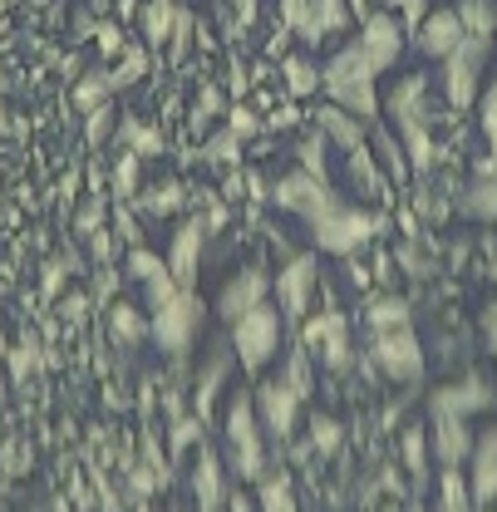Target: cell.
<instances>
[{"label":"cell","instance_id":"obj_1","mask_svg":"<svg viewBox=\"0 0 497 512\" xmlns=\"http://www.w3.org/2000/svg\"><path fill=\"white\" fill-rule=\"evenodd\" d=\"M374 64L365 60V50L350 40V45H340L330 60L320 64V89L330 94V104H340V109H350V114H360V119H379V89H374Z\"/></svg>","mask_w":497,"mask_h":512},{"label":"cell","instance_id":"obj_2","mask_svg":"<svg viewBox=\"0 0 497 512\" xmlns=\"http://www.w3.org/2000/svg\"><path fill=\"white\" fill-rule=\"evenodd\" d=\"M281 330H286V316H281V306L276 301H261L256 311L232 320V355H237V365L247 370V375H261L276 355H281Z\"/></svg>","mask_w":497,"mask_h":512},{"label":"cell","instance_id":"obj_3","mask_svg":"<svg viewBox=\"0 0 497 512\" xmlns=\"http://www.w3.org/2000/svg\"><path fill=\"white\" fill-rule=\"evenodd\" d=\"M227 458H232V473L261 483L266 473V444H261V419H256V394H237L227 404Z\"/></svg>","mask_w":497,"mask_h":512},{"label":"cell","instance_id":"obj_4","mask_svg":"<svg viewBox=\"0 0 497 512\" xmlns=\"http://www.w3.org/2000/svg\"><path fill=\"white\" fill-rule=\"evenodd\" d=\"M379 232H384V217H374V212L355 207V202H335V207L311 227L315 247L330 252V256H355L370 237H379Z\"/></svg>","mask_w":497,"mask_h":512},{"label":"cell","instance_id":"obj_5","mask_svg":"<svg viewBox=\"0 0 497 512\" xmlns=\"http://www.w3.org/2000/svg\"><path fill=\"white\" fill-rule=\"evenodd\" d=\"M488 45L493 40H473V35H463L458 40V50L448 55L443 64V99L453 104V109H473L478 104V94H483V69H488Z\"/></svg>","mask_w":497,"mask_h":512},{"label":"cell","instance_id":"obj_6","mask_svg":"<svg viewBox=\"0 0 497 512\" xmlns=\"http://www.w3.org/2000/svg\"><path fill=\"white\" fill-rule=\"evenodd\" d=\"M202 320H207V306H202L192 291H178L173 301H163L158 311H148V335H153L168 355H183L187 345L197 340Z\"/></svg>","mask_w":497,"mask_h":512},{"label":"cell","instance_id":"obj_7","mask_svg":"<svg viewBox=\"0 0 497 512\" xmlns=\"http://www.w3.org/2000/svg\"><path fill=\"white\" fill-rule=\"evenodd\" d=\"M370 360L379 365V375L394 384L424 380V345H419L414 325L409 330H379V335H370Z\"/></svg>","mask_w":497,"mask_h":512},{"label":"cell","instance_id":"obj_8","mask_svg":"<svg viewBox=\"0 0 497 512\" xmlns=\"http://www.w3.org/2000/svg\"><path fill=\"white\" fill-rule=\"evenodd\" d=\"M315 286H320V261H315V252L291 256V261L271 276V296H276L281 316H286V320H306V316H311Z\"/></svg>","mask_w":497,"mask_h":512},{"label":"cell","instance_id":"obj_9","mask_svg":"<svg viewBox=\"0 0 497 512\" xmlns=\"http://www.w3.org/2000/svg\"><path fill=\"white\" fill-rule=\"evenodd\" d=\"M271 202L281 207V212H291V217H301L306 227H315L335 202H340V192L330 188V183H320V178H311L306 168H296V173H286L276 188H271Z\"/></svg>","mask_w":497,"mask_h":512},{"label":"cell","instance_id":"obj_10","mask_svg":"<svg viewBox=\"0 0 497 512\" xmlns=\"http://www.w3.org/2000/svg\"><path fill=\"white\" fill-rule=\"evenodd\" d=\"M355 45L365 50V60L374 64V74L394 69L399 55H404V25H399V15H394V10H370V15L360 20Z\"/></svg>","mask_w":497,"mask_h":512},{"label":"cell","instance_id":"obj_11","mask_svg":"<svg viewBox=\"0 0 497 512\" xmlns=\"http://www.w3.org/2000/svg\"><path fill=\"white\" fill-rule=\"evenodd\" d=\"M493 404H497V394L483 375H463V380L438 384L434 394H429V414H453V419H473V414H483Z\"/></svg>","mask_w":497,"mask_h":512},{"label":"cell","instance_id":"obj_12","mask_svg":"<svg viewBox=\"0 0 497 512\" xmlns=\"http://www.w3.org/2000/svg\"><path fill=\"white\" fill-rule=\"evenodd\" d=\"M266 296H271V271H266V266H242L232 281H222V291H217V316L232 325L237 316L256 311Z\"/></svg>","mask_w":497,"mask_h":512},{"label":"cell","instance_id":"obj_13","mask_svg":"<svg viewBox=\"0 0 497 512\" xmlns=\"http://www.w3.org/2000/svg\"><path fill=\"white\" fill-rule=\"evenodd\" d=\"M128 276L143 286V311H158L163 301H173L183 291L168 271V256H153L148 247H128Z\"/></svg>","mask_w":497,"mask_h":512},{"label":"cell","instance_id":"obj_14","mask_svg":"<svg viewBox=\"0 0 497 512\" xmlns=\"http://www.w3.org/2000/svg\"><path fill=\"white\" fill-rule=\"evenodd\" d=\"M256 404H261V429H266L271 439H291V429H296L306 399H301L286 380H266L256 389Z\"/></svg>","mask_w":497,"mask_h":512},{"label":"cell","instance_id":"obj_15","mask_svg":"<svg viewBox=\"0 0 497 512\" xmlns=\"http://www.w3.org/2000/svg\"><path fill=\"white\" fill-rule=\"evenodd\" d=\"M202 247H207V222H202V217H183V227L173 232V247H168V271H173V281H178L183 291L197 286Z\"/></svg>","mask_w":497,"mask_h":512},{"label":"cell","instance_id":"obj_16","mask_svg":"<svg viewBox=\"0 0 497 512\" xmlns=\"http://www.w3.org/2000/svg\"><path fill=\"white\" fill-rule=\"evenodd\" d=\"M384 119L389 128H414V124H429V79L424 74H409L399 79L389 94H384Z\"/></svg>","mask_w":497,"mask_h":512},{"label":"cell","instance_id":"obj_17","mask_svg":"<svg viewBox=\"0 0 497 512\" xmlns=\"http://www.w3.org/2000/svg\"><path fill=\"white\" fill-rule=\"evenodd\" d=\"M473 444H478V434L468 429V419L434 414V434H429V448H434L438 468H463V463L473 458Z\"/></svg>","mask_w":497,"mask_h":512},{"label":"cell","instance_id":"obj_18","mask_svg":"<svg viewBox=\"0 0 497 512\" xmlns=\"http://www.w3.org/2000/svg\"><path fill=\"white\" fill-rule=\"evenodd\" d=\"M468 488H473V503L478 508H493L497 503V424L478 434L473 458H468Z\"/></svg>","mask_w":497,"mask_h":512},{"label":"cell","instance_id":"obj_19","mask_svg":"<svg viewBox=\"0 0 497 512\" xmlns=\"http://www.w3.org/2000/svg\"><path fill=\"white\" fill-rule=\"evenodd\" d=\"M458 40H463L458 10H429V15L419 20V30H414V45H419V55H429V60H448V55L458 50Z\"/></svg>","mask_w":497,"mask_h":512},{"label":"cell","instance_id":"obj_20","mask_svg":"<svg viewBox=\"0 0 497 512\" xmlns=\"http://www.w3.org/2000/svg\"><path fill=\"white\" fill-rule=\"evenodd\" d=\"M315 128L330 138V148H340V153H355V148H365L370 143V119H360V114H350V109H340V104H325L320 114H315Z\"/></svg>","mask_w":497,"mask_h":512},{"label":"cell","instance_id":"obj_21","mask_svg":"<svg viewBox=\"0 0 497 512\" xmlns=\"http://www.w3.org/2000/svg\"><path fill=\"white\" fill-rule=\"evenodd\" d=\"M345 178H350V188L360 192V197H370V202H389V173L379 168V158H374V148H355V153H345Z\"/></svg>","mask_w":497,"mask_h":512},{"label":"cell","instance_id":"obj_22","mask_svg":"<svg viewBox=\"0 0 497 512\" xmlns=\"http://www.w3.org/2000/svg\"><path fill=\"white\" fill-rule=\"evenodd\" d=\"M350 20H355L350 0H311V20H306V30H301V45H320V40L340 35Z\"/></svg>","mask_w":497,"mask_h":512},{"label":"cell","instance_id":"obj_23","mask_svg":"<svg viewBox=\"0 0 497 512\" xmlns=\"http://www.w3.org/2000/svg\"><path fill=\"white\" fill-rule=\"evenodd\" d=\"M192 493H197V508L217 512L227 503V488H222V458L212 448L197 453V473H192Z\"/></svg>","mask_w":497,"mask_h":512},{"label":"cell","instance_id":"obj_24","mask_svg":"<svg viewBox=\"0 0 497 512\" xmlns=\"http://www.w3.org/2000/svg\"><path fill=\"white\" fill-rule=\"evenodd\" d=\"M365 325H370V335H379V330H409L414 311H409L404 296H370L365 301Z\"/></svg>","mask_w":497,"mask_h":512},{"label":"cell","instance_id":"obj_25","mask_svg":"<svg viewBox=\"0 0 497 512\" xmlns=\"http://www.w3.org/2000/svg\"><path fill=\"white\" fill-rule=\"evenodd\" d=\"M458 212L463 217H473V222H497V178H473L463 197H458Z\"/></svg>","mask_w":497,"mask_h":512},{"label":"cell","instance_id":"obj_26","mask_svg":"<svg viewBox=\"0 0 497 512\" xmlns=\"http://www.w3.org/2000/svg\"><path fill=\"white\" fill-rule=\"evenodd\" d=\"M478 119H483V138H488V153L478 158V173L497 178V79L478 94Z\"/></svg>","mask_w":497,"mask_h":512},{"label":"cell","instance_id":"obj_27","mask_svg":"<svg viewBox=\"0 0 497 512\" xmlns=\"http://www.w3.org/2000/svg\"><path fill=\"white\" fill-rule=\"evenodd\" d=\"M458 25L473 40H493L497 35V0H458Z\"/></svg>","mask_w":497,"mask_h":512},{"label":"cell","instance_id":"obj_28","mask_svg":"<svg viewBox=\"0 0 497 512\" xmlns=\"http://www.w3.org/2000/svg\"><path fill=\"white\" fill-rule=\"evenodd\" d=\"M281 84H286L291 99H306V94L320 89V69L306 55H281Z\"/></svg>","mask_w":497,"mask_h":512},{"label":"cell","instance_id":"obj_29","mask_svg":"<svg viewBox=\"0 0 497 512\" xmlns=\"http://www.w3.org/2000/svg\"><path fill=\"white\" fill-rule=\"evenodd\" d=\"M296 158H301V168L320 178V183H330V138L315 128V133H301L296 138Z\"/></svg>","mask_w":497,"mask_h":512},{"label":"cell","instance_id":"obj_30","mask_svg":"<svg viewBox=\"0 0 497 512\" xmlns=\"http://www.w3.org/2000/svg\"><path fill=\"white\" fill-rule=\"evenodd\" d=\"M473 488H468V478L458 473V468H443L438 473V512H473Z\"/></svg>","mask_w":497,"mask_h":512},{"label":"cell","instance_id":"obj_31","mask_svg":"<svg viewBox=\"0 0 497 512\" xmlns=\"http://www.w3.org/2000/svg\"><path fill=\"white\" fill-rule=\"evenodd\" d=\"M261 512H296V493H291V473H261V493H256Z\"/></svg>","mask_w":497,"mask_h":512},{"label":"cell","instance_id":"obj_32","mask_svg":"<svg viewBox=\"0 0 497 512\" xmlns=\"http://www.w3.org/2000/svg\"><path fill=\"white\" fill-rule=\"evenodd\" d=\"M173 20H178V0H148L143 5V35H148V45H168Z\"/></svg>","mask_w":497,"mask_h":512},{"label":"cell","instance_id":"obj_33","mask_svg":"<svg viewBox=\"0 0 497 512\" xmlns=\"http://www.w3.org/2000/svg\"><path fill=\"white\" fill-rule=\"evenodd\" d=\"M374 153L389 163V183H404L409 178V158H404V143H399V133L394 128H374Z\"/></svg>","mask_w":497,"mask_h":512},{"label":"cell","instance_id":"obj_34","mask_svg":"<svg viewBox=\"0 0 497 512\" xmlns=\"http://www.w3.org/2000/svg\"><path fill=\"white\" fill-rule=\"evenodd\" d=\"M320 360H325V370H330V375H345V370L355 365V340H350V325H340V330L320 345Z\"/></svg>","mask_w":497,"mask_h":512},{"label":"cell","instance_id":"obj_35","mask_svg":"<svg viewBox=\"0 0 497 512\" xmlns=\"http://www.w3.org/2000/svg\"><path fill=\"white\" fill-rule=\"evenodd\" d=\"M399 453H404V468H409V473H414V478L424 483V473H429V453H434V448H429V434H424L419 424H414V429H404V439H399Z\"/></svg>","mask_w":497,"mask_h":512},{"label":"cell","instance_id":"obj_36","mask_svg":"<svg viewBox=\"0 0 497 512\" xmlns=\"http://www.w3.org/2000/svg\"><path fill=\"white\" fill-rule=\"evenodd\" d=\"M109 330H114V340H124V345H138L143 335H148V320L138 306H114L109 311Z\"/></svg>","mask_w":497,"mask_h":512},{"label":"cell","instance_id":"obj_37","mask_svg":"<svg viewBox=\"0 0 497 512\" xmlns=\"http://www.w3.org/2000/svg\"><path fill=\"white\" fill-rule=\"evenodd\" d=\"M222 380H227V355H212L207 370H202V384H197V419L212 414V394H217V384Z\"/></svg>","mask_w":497,"mask_h":512},{"label":"cell","instance_id":"obj_38","mask_svg":"<svg viewBox=\"0 0 497 512\" xmlns=\"http://www.w3.org/2000/svg\"><path fill=\"white\" fill-rule=\"evenodd\" d=\"M340 325H350V320L340 316V311H325V316H311L306 325H301V345H306V350H320V345H325V340H330V335H335Z\"/></svg>","mask_w":497,"mask_h":512},{"label":"cell","instance_id":"obj_39","mask_svg":"<svg viewBox=\"0 0 497 512\" xmlns=\"http://www.w3.org/2000/svg\"><path fill=\"white\" fill-rule=\"evenodd\" d=\"M124 138H128V153H138V158H158L163 153V133L153 124H124Z\"/></svg>","mask_w":497,"mask_h":512},{"label":"cell","instance_id":"obj_40","mask_svg":"<svg viewBox=\"0 0 497 512\" xmlns=\"http://www.w3.org/2000/svg\"><path fill=\"white\" fill-rule=\"evenodd\" d=\"M311 375H315V370H311V355H306V345H301V350H296V355L286 360V375H281V380L291 384V389H296L301 399H311V389H315Z\"/></svg>","mask_w":497,"mask_h":512},{"label":"cell","instance_id":"obj_41","mask_svg":"<svg viewBox=\"0 0 497 512\" xmlns=\"http://www.w3.org/2000/svg\"><path fill=\"white\" fill-rule=\"evenodd\" d=\"M104 94H109V69H99V74H89L79 89H74V109H84V114H94L99 104H104Z\"/></svg>","mask_w":497,"mask_h":512},{"label":"cell","instance_id":"obj_42","mask_svg":"<svg viewBox=\"0 0 497 512\" xmlns=\"http://www.w3.org/2000/svg\"><path fill=\"white\" fill-rule=\"evenodd\" d=\"M192 10L187 5H178V20H173V35H168V55H173V64L187 60V50H192Z\"/></svg>","mask_w":497,"mask_h":512},{"label":"cell","instance_id":"obj_43","mask_svg":"<svg viewBox=\"0 0 497 512\" xmlns=\"http://www.w3.org/2000/svg\"><path fill=\"white\" fill-rule=\"evenodd\" d=\"M148 69V55L138 50V45H124V55H119V69L109 74V89H124V84H133L138 74Z\"/></svg>","mask_w":497,"mask_h":512},{"label":"cell","instance_id":"obj_44","mask_svg":"<svg viewBox=\"0 0 497 512\" xmlns=\"http://www.w3.org/2000/svg\"><path fill=\"white\" fill-rule=\"evenodd\" d=\"M202 439V424L197 419H173V434H168V453L173 458H183V448H192Z\"/></svg>","mask_w":497,"mask_h":512},{"label":"cell","instance_id":"obj_45","mask_svg":"<svg viewBox=\"0 0 497 512\" xmlns=\"http://www.w3.org/2000/svg\"><path fill=\"white\" fill-rule=\"evenodd\" d=\"M311 434H315V448H320V453H335V448H340V424H335L330 414H315Z\"/></svg>","mask_w":497,"mask_h":512},{"label":"cell","instance_id":"obj_46","mask_svg":"<svg viewBox=\"0 0 497 512\" xmlns=\"http://www.w3.org/2000/svg\"><path fill=\"white\" fill-rule=\"evenodd\" d=\"M237 153H242V138H237L232 128H227V133H217V138H212V148H207V158H212V163H237Z\"/></svg>","mask_w":497,"mask_h":512},{"label":"cell","instance_id":"obj_47","mask_svg":"<svg viewBox=\"0 0 497 512\" xmlns=\"http://www.w3.org/2000/svg\"><path fill=\"white\" fill-rule=\"evenodd\" d=\"M306 20H311V0H281V25H286L291 35H301Z\"/></svg>","mask_w":497,"mask_h":512},{"label":"cell","instance_id":"obj_48","mask_svg":"<svg viewBox=\"0 0 497 512\" xmlns=\"http://www.w3.org/2000/svg\"><path fill=\"white\" fill-rule=\"evenodd\" d=\"M227 124H232V133L247 143L251 133H261V114H251L247 104H232V114H227Z\"/></svg>","mask_w":497,"mask_h":512},{"label":"cell","instance_id":"obj_49","mask_svg":"<svg viewBox=\"0 0 497 512\" xmlns=\"http://www.w3.org/2000/svg\"><path fill=\"white\" fill-rule=\"evenodd\" d=\"M389 10L399 15V25H414L419 30V20L429 15V0H389Z\"/></svg>","mask_w":497,"mask_h":512},{"label":"cell","instance_id":"obj_50","mask_svg":"<svg viewBox=\"0 0 497 512\" xmlns=\"http://www.w3.org/2000/svg\"><path fill=\"white\" fill-rule=\"evenodd\" d=\"M114 178H119V197H133V188H138V153H128V158H119V168H114Z\"/></svg>","mask_w":497,"mask_h":512},{"label":"cell","instance_id":"obj_51","mask_svg":"<svg viewBox=\"0 0 497 512\" xmlns=\"http://www.w3.org/2000/svg\"><path fill=\"white\" fill-rule=\"evenodd\" d=\"M99 217H104V202H99V197H94V202H89V207H84V212H79V222H74V227H79V237H94V232H99V227H104V222H99Z\"/></svg>","mask_w":497,"mask_h":512},{"label":"cell","instance_id":"obj_52","mask_svg":"<svg viewBox=\"0 0 497 512\" xmlns=\"http://www.w3.org/2000/svg\"><path fill=\"white\" fill-rule=\"evenodd\" d=\"M35 360H40V350H35V340H25L15 355H10V365H15V375H25V370H35Z\"/></svg>","mask_w":497,"mask_h":512},{"label":"cell","instance_id":"obj_53","mask_svg":"<svg viewBox=\"0 0 497 512\" xmlns=\"http://www.w3.org/2000/svg\"><path fill=\"white\" fill-rule=\"evenodd\" d=\"M232 10H237V20H232V35H242L251 20H256V0H232Z\"/></svg>","mask_w":497,"mask_h":512},{"label":"cell","instance_id":"obj_54","mask_svg":"<svg viewBox=\"0 0 497 512\" xmlns=\"http://www.w3.org/2000/svg\"><path fill=\"white\" fill-rule=\"evenodd\" d=\"M109 133V104H99L94 114H89V143H99Z\"/></svg>","mask_w":497,"mask_h":512},{"label":"cell","instance_id":"obj_55","mask_svg":"<svg viewBox=\"0 0 497 512\" xmlns=\"http://www.w3.org/2000/svg\"><path fill=\"white\" fill-rule=\"evenodd\" d=\"M99 50H104V55H124V35H119L114 25H104V30H99Z\"/></svg>","mask_w":497,"mask_h":512},{"label":"cell","instance_id":"obj_56","mask_svg":"<svg viewBox=\"0 0 497 512\" xmlns=\"http://www.w3.org/2000/svg\"><path fill=\"white\" fill-rule=\"evenodd\" d=\"M227 512H261L251 493H227Z\"/></svg>","mask_w":497,"mask_h":512},{"label":"cell","instance_id":"obj_57","mask_svg":"<svg viewBox=\"0 0 497 512\" xmlns=\"http://www.w3.org/2000/svg\"><path fill=\"white\" fill-rule=\"evenodd\" d=\"M119 237H124L128 247H143V242H138V222H133L128 212H119Z\"/></svg>","mask_w":497,"mask_h":512},{"label":"cell","instance_id":"obj_58","mask_svg":"<svg viewBox=\"0 0 497 512\" xmlns=\"http://www.w3.org/2000/svg\"><path fill=\"white\" fill-rule=\"evenodd\" d=\"M94 256H99V261L114 256V237H109V232H94Z\"/></svg>","mask_w":497,"mask_h":512},{"label":"cell","instance_id":"obj_59","mask_svg":"<svg viewBox=\"0 0 497 512\" xmlns=\"http://www.w3.org/2000/svg\"><path fill=\"white\" fill-rule=\"evenodd\" d=\"M133 488H138V493H153V488H158V478H153L148 468H138V473H133Z\"/></svg>","mask_w":497,"mask_h":512},{"label":"cell","instance_id":"obj_60","mask_svg":"<svg viewBox=\"0 0 497 512\" xmlns=\"http://www.w3.org/2000/svg\"><path fill=\"white\" fill-rule=\"evenodd\" d=\"M296 124V109H281V114H271V128H291Z\"/></svg>","mask_w":497,"mask_h":512},{"label":"cell","instance_id":"obj_61","mask_svg":"<svg viewBox=\"0 0 497 512\" xmlns=\"http://www.w3.org/2000/svg\"><path fill=\"white\" fill-rule=\"evenodd\" d=\"M350 10H355V20H365V15H370L374 5H370V0H350Z\"/></svg>","mask_w":497,"mask_h":512},{"label":"cell","instance_id":"obj_62","mask_svg":"<svg viewBox=\"0 0 497 512\" xmlns=\"http://www.w3.org/2000/svg\"><path fill=\"white\" fill-rule=\"evenodd\" d=\"M0 399H5V380H0Z\"/></svg>","mask_w":497,"mask_h":512}]
</instances>
